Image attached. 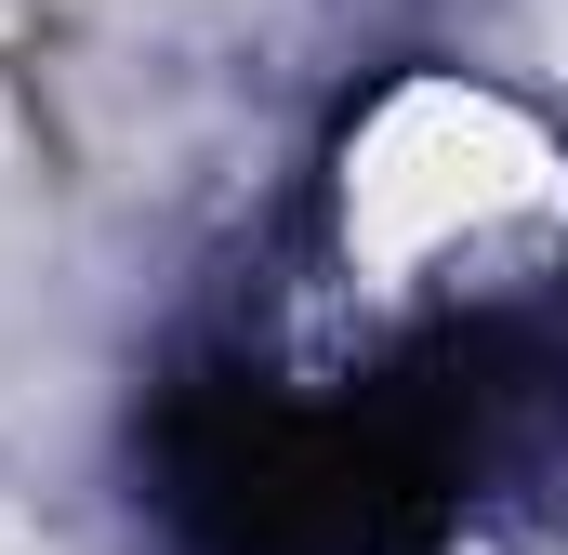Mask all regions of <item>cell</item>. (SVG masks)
Returning a JSON list of instances; mask_svg holds the SVG:
<instances>
[{
  "label": "cell",
  "instance_id": "1",
  "mask_svg": "<svg viewBox=\"0 0 568 555\" xmlns=\"http://www.w3.org/2000/svg\"><path fill=\"white\" fill-rule=\"evenodd\" d=\"M159 503L199 555H424L463 503V450L397 371L344 411L199 371L159 411Z\"/></svg>",
  "mask_w": 568,
  "mask_h": 555
}]
</instances>
